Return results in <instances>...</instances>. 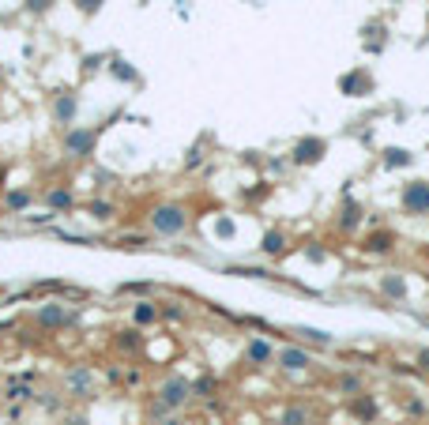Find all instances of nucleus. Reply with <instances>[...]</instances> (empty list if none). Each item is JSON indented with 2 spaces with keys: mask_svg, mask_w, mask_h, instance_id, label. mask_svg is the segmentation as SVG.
<instances>
[{
  "mask_svg": "<svg viewBox=\"0 0 429 425\" xmlns=\"http://www.w3.org/2000/svg\"><path fill=\"white\" fill-rule=\"evenodd\" d=\"M147 222H151V234L155 237H181L188 226V211L181 204H158Z\"/></svg>",
  "mask_w": 429,
  "mask_h": 425,
  "instance_id": "f257e3e1",
  "label": "nucleus"
},
{
  "mask_svg": "<svg viewBox=\"0 0 429 425\" xmlns=\"http://www.w3.org/2000/svg\"><path fill=\"white\" fill-rule=\"evenodd\" d=\"M60 147H65V155L72 158V162H87V158L94 155V147H98V128H83V124L65 128Z\"/></svg>",
  "mask_w": 429,
  "mask_h": 425,
  "instance_id": "f03ea898",
  "label": "nucleus"
},
{
  "mask_svg": "<svg viewBox=\"0 0 429 425\" xmlns=\"http://www.w3.org/2000/svg\"><path fill=\"white\" fill-rule=\"evenodd\" d=\"M72 320H76V312L60 301H42L34 309V324L42 331H65V327H72Z\"/></svg>",
  "mask_w": 429,
  "mask_h": 425,
  "instance_id": "7ed1b4c3",
  "label": "nucleus"
},
{
  "mask_svg": "<svg viewBox=\"0 0 429 425\" xmlns=\"http://www.w3.org/2000/svg\"><path fill=\"white\" fill-rule=\"evenodd\" d=\"M60 384H65V391L72 399H91L94 395V384H98V376H94L91 365H68L65 376H60Z\"/></svg>",
  "mask_w": 429,
  "mask_h": 425,
  "instance_id": "20e7f679",
  "label": "nucleus"
},
{
  "mask_svg": "<svg viewBox=\"0 0 429 425\" xmlns=\"http://www.w3.org/2000/svg\"><path fill=\"white\" fill-rule=\"evenodd\" d=\"M155 395L162 399V403L170 406L173 414H177L181 406H185L188 399H192V380H185V376H166V380L155 388Z\"/></svg>",
  "mask_w": 429,
  "mask_h": 425,
  "instance_id": "39448f33",
  "label": "nucleus"
},
{
  "mask_svg": "<svg viewBox=\"0 0 429 425\" xmlns=\"http://www.w3.org/2000/svg\"><path fill=\"white\" fill-rule=\"evenodd\" d=\"M324 155H328V143H324L320 135H305V140H298L294 151H290L294 166H313V162H320Z\"/></svg>",
  "mask_w": 429,
  "mask_h": 425,
  "instance_id": "423d86ee",
  "label": "nucleus"
},
{
  "mask_svg": "<svg viewBox=\"0 0 429 425\" xmlns=\"http://www.w3.org/2000/svg\"><path fill=\"white\" fill-rule=\"evenodd\" d=\"M42 204L50 207L53 215H65V211H76V192H72V184H53V188L42 192Z\"/></svg>",
  "mask_w": 429,
  "mask_h": 425,
  "instance_id": "0eeeda50",
  "label": "nucleus"
},
{
  "mask_svg": "<svg viewBox=\"0 0 429 425\" xmlns=\"http://www.w3.org/2000/svg\"><path fill=\"white\" fill-rule=\"evenodd\" d=\"M50 113H53V121H57V124L72 128V121H76V113H79V98H76L72 91H60V94H53V102H50Z\"/></svg>",
  "mask_w": 429,
  "mask_h": 425,
  "instance_id": "6e6552de",
  "label": "nucleus"
},
{
  "mask_svg": "<svg viewBox=\"0 0 429 425\" xmlns=\"http://www.w3.org/2000/svg\"><path fill=\"white\" fill-rule=\"evenodd\" d=\"M403 211L429 215V181H410L407 188H403Z\"/></svg>",
  "mask_w": 429,
  "mask_h": 425,
  "instance_id": "1a4fd4ad",
  "label": "nucleus"
},
{
  "mask_svg": "<svg viewBox=\"0 0 429 425\" xmlns=\"http://www.w3.org/2000/svg\"><path fill=\"white\" fill-rule=\"evenodd\" d=\"M275 354H279V350H275L267 339H260V335H256V339H249V342H245V362H249V365H256V369L272 365V362H275Z\"/></svg>",
  "mask_w": 429,
  "mask_h": 425,
  "instance_id": "9d476101",
  "label": "nucleus"
},
{
  "mask_svg": "<svg viewBox=\"0 0 429 425\" xmlns=\"http://www.w3.org/2000/svg\"><path fill=\"white\" fill-rule=\"evenodd\" d=\"M275 362H279V369H286V373H301V369L313 365V354H309L305 347H283L279 354H275Z\"/></svg>",
  "mask_w": 429,
  "mask_h": 425,
  "instance_id": "9b49d317",
  "label": "nucleus"
},
{
  "mask_svg": "<svg viewBox=\"0 0 429 425\" xmlns=\"http://www.w3.org/2000/svg\"><path fill=\"white\" fill-rule=\"evenodd\" d=\"M113 350L117 354H140L143 350L140 327H121V331H113Z\"/></svg>",
  "mask_w": 429,
  "mask_h": 425,
  "instance_id": "f8f14e48",
  "label": "nucleus"
},
{
  "mask_svg": "<svg viewBox=\"0 0 429 425\" xmlns=\"http://www.w3.org/2000/svg\"><path fill=\"white\" fill-rule=\"evenodd\" d=\"M4 399H8L12 406L30 403V399H34V388H30V373L19 376V380H8V384H4Z\"/></svg>",
  "mask_w": 429,
  "mask_h": 425,
  "instance_id": "ddd939ff",
  "label": "nucleus"
},
{
  "mask_svg": "<svg viewBox=\"0 0 429 425\" xmlns=\"http://www.w3.org/2000/svg\"><path fill=\"white\" fill-rule=\"evenodd\" d=\"M151 324H158V301H136L132 305V327H151Z\"/></svg>",
  "mask_w": 429,
  "mask_h": 425,
  "instance_id": "4468645a",
  "label": "nucleus"
},
{
  "mask_svg": "<svg viewBox=\"0 0 429 425\" xmlns=\"http://www.w3.org/2000/svg\"><path fill=\"white\" fill-rule=\"evenodd\" d=\"M30 403L34 406H42L45 414H60L65 411V395H60V391H53V388H34V399H30Z\"/></svg>",
  "mask_w": 429,
  "mask_h": 425,
  "instance_id": "2eb2a0df",
  "label": "nucleus"
},
{
  "mask_svg": "<svg viewBox=\"0 0 429 425\" xmlns=\"http://www.w3.org/2000/svg\"><path fill=\"white\" fill-rule=\"evenodd\" d=\"M4 204H8V211H12V215H23L30 204H34V192H30V188H12L4 196Z\"/></svg>",
  "mask_w": 429,
  "mask_h": 425,
  "instance_id": "dca6fc26",
  "label": "nucleus"
},
{
  "mask_svg": "<svg viewBox=\"0 0 429 425\" xmlns=\"http://www.w3.org/2000/svg\"><path fill=\"white\" fill-rule=\"evenodd\" d=\"M309 422H313V411H309V406H301V403L286 406V411L279 414V425H309Z\"/></svg>",
  "mask_w": 429,
  "mask_h": 425,
  "instance_id": "f3484780",
  "label": "nucleus"
},
{
  "mask_svg": "<svg viewBox=\"0 0 429 425\" xmlns=\"http://www.w3.org/2000/svg\"><path fill=\"white\" fill-rule=\"evenodd\" d=\"M351 414L358 422H373V418H377V403H373L369 395H354L351 399Z\"/></svg>",
  "mask_w": 429,
  "mask_h": 425,
  "instance_id": "a211bd4d",
  "label": "nucleus"
},
{
  "mask_svg": "<svg viewBox=\"0 0 429 425\" xmlns=\"http://www.w3.org/2000/svg\"><path fill=\"white\" fill-rule=\"evenodd\" d=\"M87 215L98 219V222H109L117 215V204H113V199H91V204H87Z\"/></svg>",
  "mask_w": 429,
  "mask_h": 425,
  "instance_id": "6ab92c4d",
  "label": "nucleus"
},
{
  "mask_svg": "<svg viewBox=\"0 0 429 425\" xmlns=\"http://www.w3.org/2000/svg\"><path fill=\"white\" fill-rule=\"evenodd\" d=\"M170 414H173V411H170V406H166V403H162V399H158V395H151V403L143 406V418H147L151 425L166 422V418H170Z\"/></svg>",
  "mask_w": 429,
  "mask_h": 425,
  "instance_id": "aec40b11",
  "label": "nucleus"
},
{
  "mask_svg": "<svg viewBox=\"0 0 429 425\" xmlns=\"http://www.w3.org/2000/svg\"><path fill=\"white\" fill-rule=\"evenodd\" d=\"M260 248H264L267 256H279L283 248H286V234H283V230H267L264 241H260Z\"/></svg>",
  "mask_w": 429,
  "mask_h": 425,
  "instance_id": "412c9836",
  "label": "nucleus"
},
{
  "mask_svg": "<svg viewBox=\"0 0 429 425\" xmlns=\"http://www.w3.org/2000/svg\"><path fill=\"white\" fill-rule=\"evenodd\" d=\"M358 226H362V207L346 204L343 207V219H339V230H346V234H351V230H358Z\"/></svg>",
  "mask_w": 429,
  "mask_h": 425,
  "instance_id": "4be33fe9",
  "label": "nucleus"
},
{
  "mask_svg": "<svg viewBox=\"0 0 429 425\" xmlns=\"http://www.w3.org/2000/svg\"><path fill=\"white\" fill-rule=\"evenodd\" d=\"M158 320H170V324H181L185 320V309L177 301H158Z\"/></svg>",
  "mask_w": 429,
  "mask_h": 425,
  "instance_id": "5701e85b",
  "label": "nucleus"
},
{
  "mask_svg": "<svg viewBox=\"0 0 429 425\" xmlns=\"http://www.w3.org/2000/svg\"><path fill=\"white\" fill-rule=\"evenodd\" d=\"M392 245H395V237L384 230V234H373L369 241H365V252H392Z\"/></svg>",
  "mask_w": 429,
  "mask_h": 425,
  "instance_id": "b1692460",
  "label": "nucleus"
},
{
  "mask_svg": "<svg viewBox=\"0 0 429 425\" xmlns=\"http://www.w3.org/2000/svg\"><path fill=\"white\" fill-rule=\"evenodd\" d=\"M214 376H200V380H192V399H211L214 395Z\"/></svg>",
  "mask_w": 429,
  "mask_h": 425,
  "instance_id": "393cba45",
  "label": "nucleus"
},
{
  "mask_svg": "<svg viewBox=\"0 0 429 425\" xmlns=\"http://www.w3.org/2000/svg\"><path fill=\"white\" fill-rule=\"evenodd\" d=\"M410 162V155L403 147H392V151H384V166L388 170H399V166H407Z\"/></svg>",
  "mask_w": 429,
  "mask_h": 425,
  "instance_id": "a878e982",
  "label": "nucleus"
},
{
  "mask_svg": "<svg viewBox=\"0 0 429 425\" xmlns=\"http://www.w3.org/2000/svg\"><path fill=\"white\" fill-rule=\"evenodd\" d=\"M380 290H384L388 298H403V294H407V286H403V279H399V275H388L384 283H380Z\"/></svg>",
  "mask_w": 429,
  "mask_h": 425,
  "instance_id": "bb28decb",
  "label": "nucleus"
},
{
  "mask_svg": "<svg viewBox=\"0 0 429 425\" xmlns=\"http://www.w3.org/2000/svg\"><path fill=\"white\" fill-rule=\"evenodd\" d=\"M298 335L305 342H316V347H331V335L328 331H313V327H298Z\"/></svg>",
  "mask_w": 429,
  "mask_h": 425,
  "instance_id": "cd10ccee",
  "label": "nucleus"
},
{
  "mask_svg": "<svg viewBox=\"0 0 429 425\" xmlns=\"http://www.w3.org/2000/svg\"><path fill=\"white\" fill-rule=\"evenodd\" d=\"M23 4H27L30 15H45V12L53 8V0H23Z\"/></svg>",
  "mask_w": 429,
  "mask_h": 425,
  "instance_id": "c85d7f7f",
  "label": "nucleus"
},
{
  "mask_svg": "<svg viewBox=\"0 0 429 425\" xmlns=\"http://www.w3.org/2000/svg\"><path fill=\"white\" fill-rule=\"evenodd\" d=\"M72 4H76L79 12H83V15H94V12H98V8H102V4H106V0H72Z\"/></svg>",
  "mask_w": 429,
  "mask_h": 425,
  "instance_id": "c756f323",
  "label": "nucleus"
},
{
  "mask_svg": "<svg viewBox=\"0 0 429 425\" xmlns=\"http://www.w3.org/2000/svg\"><path fill=\"white\" fill-rule=\"evenodd\" d=\"M113 76L129 83V79H136V72H132V68H124V61H113Z\"/></svg>",
  "mask_w": 429,
  "mask_h": 425,
  "instance_id": "7c9ffc66",
  "label": "nucleus"
},
{
  "mask_svg": "<svg viewBox=\"0 0 429 425\" xmlns=\"http://www.w3.org/2000/svg\"><path fill=\"white\" fill-rule=\"evenodd\" d=\"M147 290H151L147 283H124L121 286V294H147Z\"/></svg>",
  "mask_w": 429,
  "mask_h": 425,
  "instance_id": "2f4dec72",
  "label": "nucleus"
},
{
  "mask_svg": "<svg viewBox=\"0 0 429 425\" xmlns=\"http://www.w3.org/2000/svg\"><path fill=\"white\" fill-rule=\"evenodd\" d=\"M339 384H343V391H358V388H362V380H358L354 373H346V376H343V380H339Z\"/></svg>",
  "mask_w": 429,
  "mask_h": 425,
  "instance_id": "473e14b6",
  "label": "nucleus"
},
{
  "mask_svg": "<svg viewBox=\"0 0 429 425\" xmlns=\"http://www.w3.org/2000/svg\"><path fill=\"white\" fill-rule=\"evenodd\" d=\"M219 234H222V237H234V222H230V219H219Z\"/></svg>",
  "mask_w": 429,
  "mask_h": 425,
  "instance_id": "72a5a7b5",
  "label": "nucleus"
},
{
  "mask_svg": "<svg viewBox=\"0 0 429 425\" xmlns=\"http://www.w3.org/2000/svg\"><path fill=\"white\" fill-rule=\"evenodd\" d=\"M415 362H418V365H422L426 373H429V347H422V350H418V354H415Z\"/></svg>",
  "mask_w": 429,
  "mask_h": 425,
  "instance_id": "f704fd0d",
  "label": "nucleus"
},
{
  "mask_svg": "<svg viewBox=\"0 0 429 425\" xmlns=\"http://www.w3.org/2000/svg\"><path fill=\"white\" fill-rule=\"evenodd\" d=\"M158 425H192V422H185V418H177V414H170V418L158 422Z\"/></svg>",
  "mask_w": 429,
  "mask_h": 425,
  "instance_id": "c9c22d12",
  "label": "nucleus"
},
{
  "mask_svg": "<svg viewBox=\"0 0 429 425\" xmlns=\"http://www.w3.org/2000/svg\"><path fill=\"white\" fill-rule=\"evenodd\" d=\"M309 425H328V422H316V418H313V422H309Z\"/></svg>",
  "mask_w": 429,
  "mask_h": 425,
  "instance_id": "e433bc0d",
  "label": "nucleus"
},
{
  "mask_svg": "<svg viewBox=\"0 0 429 425\" xmlns=\"http://www.w3.org/2000/svg\"><path fill=\"white\" fill-rule=\"evenodd\" d=\"M0 79H4V68H0Z\"/></svg>",
  "mask_w": 429,
  "mask_h": 425,
  "instance_id": "4c0bfd02",
  "label": "nucleus"
}]
</instances>
